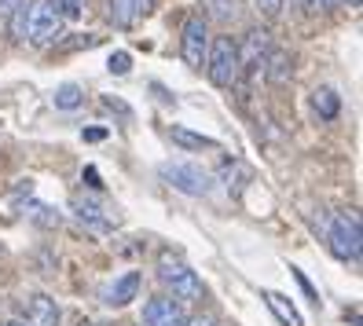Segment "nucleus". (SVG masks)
<instances>
[{
	"mask_svg": "<svg viewBox=\"0 0 363 326\" xmlns=\"http://www.w3.org/2000/svg\"><path fill=\"white\" fill-rule=\"evenodd\" d=\"M62 26H67V23L59 18L52 0H33V4H23L18 11H11V33L18 40H30V45H37V48L59 40Z\"/></svg>",
	"mask_w": 363,
	"mask_h": 326,
	"instance_id": "f257e3e1",
	"label": "nucleus"
},
{
	"mask_svg": "<svg viewBox=\"0 0 363 326\" xmlns=\"http://www.w3.org/2000/svg\"><path fill=\"white\" fill-rule=\"evenodd\" d=\"M327 231V246L337 260L345 264H359L363 257V227H359V216L356 213H330L323 220Z\"/></svg>",
	"mask_w": 363,
	"mask_h": 326,
	"instance_id": "f03ea898",
	"label": "nucleus"
},
{
	"mask_svg": "<svg viewBox=\"0 0 363 326\" xmlns=\"http://www.w3.org/2000/svg\"><path fill=\"white\" fill-rule=\"evenodd\" d=\"M158 279L165 282V290L173 293V300H202V279L187 268V260L173 249L158 253Z\"/></svg>",
	"mask_w": 363,
	"mask_h": 326,
	"instance_id": "7ed1b4c3",
	"label": "nucleus"
},
{
	"mask_svg": "<svg viewBox=\"0 0 363 326\" xmlns=\"http://www.w3.org/2000/svg\"><path fill=\"white\" fill-rule=\"evenodd\" d=\"M206 70H209V81L217 89H235L242 77V62H239V45L231 37H217L209 45V55H206Z\"/></svg>",
	"mask_w": 363,
	"mask_h": 326,
	"instance_id": "20e7f679",
	"label": "nucleus"
},
{
	"mask_svg": "<svg viewBox=\"0 0 363 326\" xmlns=\"http://www.w3.org/2000/svg\"><path fill=\"white\" fill-rule=\"evenodd\" d=\"M162 180L169 187L191 194V198H206V194L213 191L209 172L199 169V165H191V162H169V165H162Z\"/></svg>",
	"mask_w": 363,
	"mask_h": 326,
	"instance_id": "39448f33",
	"label": "nucleus"
},
{
	"mask_svg": "<svg viewBox=\"0 0 363 326\" xmlns=\"http://www.w3.org/2000/svg\"><path fill=\"white\" fill-rule=\"evenodd\" d=\"M74 216L84 224V227H92L96 235H111L118 224H121V216L111 209V206H103L99 198H92V194H74V202H70Z\"/></svg>",
	"mask_w": 363,
	"mask_h": 326,
	"instance_id": "423d86ee",
	"label": "nucleus"
},
{
	"mask_svg": "<svg viewBox=\"0 0 363 326\" xmlns=\"http://www.w3.org/2000/svg\"><path fill=\"white\" fill-rule=\"evenodd\" d=\"M180 52H184V62H187L191 70H202L206 67V55H209V26H206V18L191 15L187 23H184Z\"/></svg>",
	"mask_w": 363,
	"mask_h": 326,
	"instance_id": "0eeeda50",
	"label": "nucleus"
},
{
	"mask_svg": "<svg viewBox=\"0 0 363 326\" xmlns=\"http://www.w3.org/2000/svg\"><path fill=\"white\" fill-rule=\"evenodd\" d=\"M268 55H272V37H268V30H250L246 33V40L239 45V62H242V70L246 74H264V62H268Z\"/></svg>",
	"mask_w": 363,
	"mask_h": 326,
	"instance_id": "6e6552de",
	"label": "nucleus"
},
{
	"mask_svg": "<svg viewBox=\"0 0 363 326\" xmlns=\"http://www.w3.org/2000/svg\"><path fill=\"white\" fill-rule=\"evenodd\" d=\"M158 0H106V18L118 30H133L136 23H143L147 15L155 11Z\"/></svg>",
	"mask_w": 363,
	"mask_h": 326,
	"instance_id": "1a4fd4ad",
	"label": "nucleus"
},
{
	"mask_svg": "<svg viewBox=\"0 0 363 326\" xmlns=\"http://www.w3.org/2000/svg\"><path fill=\"white\" fill-rule=\"evenodd\" d=\"M143 322L147 326H184L187 312H184V304L173 300V297H151L143 304Z\"/></svg>",
	"mask_w": 363,
	"mask_h": 326,
	"instance_id": "9d476101",
	"label": "nucleus"
},
{
	"mask_svg": "<svg viewBox=\"0 0 363 326\" xmlns=\"http://www.w3.org/2000/svg\"><path fill=\"white\" fill-rule=\"evenodd\" d=\"M26 326H59V304L48 293H33L26 300Z\"/></svg>",
	"mask_w": 363,
	"mask_h": 326,
	"instance_id": "9b49d317",
	"label": "nucleus"
},
{
	"mask_svg": "<svg viewBox=\"0 0 363 326\" xmlns=\"http://www.w3.org/2000/svg\"><path fill=\"white\" fill-rule=\"evenodd\" d=\"M133 297H140V271H125L121 279H114V286H106L103 300L111 304V308H125V304H133Z\"/></svg>",
	"mask_w": 363,
	"mask_h": 326,
	"instance_id": "f8f14e48",
	"label": "nucleus"
},
{
	"mask_svg": "<svg viewBox=\"0 0 363 326\" xmlns=\"http://www.w3.org/2000/svg\"><path fill=\"white\" fill-rule=\"evenodd\" d=\"M261 297H264V304H268V308L275 312V319H279L283 326H305V322H301V312H297V308H294V304H290V300H286L283 293H275V290H264Z\"/></svg>",
	"mask_w": 363,
	"mask_h": 326,
	"instance_id": "ddd939ff",
	"label": "nucleus"
},
{
	"mask_svg": "<svg viewBox=\"0 0 363 326\" xmlns=\"http://www.w3.org/2000/svg\"><path fill=\"white\" fill-rule=\"evenodd\" d=\"M173 143H180V147H187V150H213L217 147V140L213 136H202V133H191V128H184V125H173Z\"/></svg>",
	"mask_w": 363,
	"mask_h": 326,
	"instance_id": "4468645a",
	"label": "nucleus"
},
{
	"mask_svg": "<svg viewBox=\"0 0 363 326\" xmlns=\"http://www.w3.org/2000/svg\"><path fill=\"white\" fill-rule=\"evenodd\" d=\"M23 209V216H30L33 224H40V227H59V209H52V206H45V202H23L18 206Z\"/></svg>",
	"mask_w": 363,
	"mask_h": 326,
	"instance_id": "2eb2a0df",
	"label": "nucleus"
},
{
	"mask_svg": "<svg viewBox=\"0 0 363 326\" xmlns=\"http://www.w3.org/2000/svg\"><path fill=\"white\" fill-rule=\"evenodd\" d=\"M264 74H268V81H272V84H286V81H290V74H294L290 55L272 48V55H268V62H264Z\"/></svg>",
	"mask_w": 363,
	"mask_h": 326,
	"instance_id": "dca6fc26",
	"label": "nucleus"
},
{
	"mask_svg": "<svg viewBox=\"0 0 363 326\" xmlns=\"http://www.w3.org/2000/svg\"><path fill=\"white\" fill-rule=\"evenodd\" d=\"M312 106H315V114L323 118V121H334L337 111H341V99H337L334 89H315L312 92Z\"/></svg>",
	"mask_w": 363,
	"mask_h": 326,
	"instance_id": "f3484780",
	"label": "nucleus"
},
{
	"mask_svg": "<svg viewBox=\"0 0 363 326\" xmlns=\"http://www.w3.org/2000/svg\"><path fill=\"white\" fill-rule=\"evenodd\" d=\"M206 8L209 18H217V23H235L239 18V0H199Z\"/></svg>",
	"mask_w": 363,
	"mask_h": 326,
	"instance_id": "a211bd4d",
	"label": "nucleus"
},
{
	"mask_svg": "<svg viewBox=\"0 0 363 326\" xmlns=\"http://www.w3.org/2000/svg\"><path fill=\"white\" fill-rule=\"evenodd\" d=\"M81 103H84L81 84H59V89H55V106H59V111H77Z\"/></svg>",
	"mask_w": 363,
	"mask_h": 326,
	"instance_id": "6ab92c4d",
	"label": "nucleus"
},
{
	"mask_svg": "<svg viewBox=\"0 0 363 326\" xmlns=\"http://www.w3.org/2000/svg\"><path fill=\"white\" fill-rule=\"evenodd\" d=\"M52 4H55L62 23H77V18L84 15V0H52Z\"/></svg>",
	"mask_w": 363,
	"mask_h": 326,
	"instance_id": "aec40b11",
	"label": "nucleus"
},
{
	"mask_svg": "<svg viewBox=\"0 0 363 326\" xmlns=\"http://www.w3.org/2000/svg\"><path fill=\"white\" fill-rule=\"evenodd\" d=\"M106 67H111V74H118V77H121V74H129V70H133V55H129V52H114Z\"/></svg>",
	"mask_w": 363,
	"mask_h": 326,
	"instance_id": "412c9836",
	"label": "nucleus"
},
{
	"mask_svg": "<svg viewBox=\"0 0 363 326\" xmlns=\"http://www.w3.org/2000/svg\"><path fill=\"white\" fill-rule=\"evenodd\" d=\"M305 4V11H330V8H337L341 0H301Z\"/></svg>",
	"mask_w": 363,
	"mask_h": 326,
	"instance_id": "4be33fe9",
	"label": "nucleus"
},
{
	"mask_svg": "<svg viewBox=\"0 0 363 326\" xmlns=\"http://www.w3.org/2000/svg\"><path fill=\"white\" fill-rule=\"evenodd\" d=\"M253 4H257L264 15H275V11H279L283 8V0H253Z\"/></svg>",
	"mask_w": 363,
	"mask_h": 326,
	"instance_id": "5701e85b",
	"label": "nucleus"
},
{
	"mask_svg": "<svg viewBox=\"0 0 363 326\" xmlns=\"http://www.w3.org/2000/svg\"><path fill=\"white\" fill-rule=\"evenodd\" d=\"M23 4H30V0H0V15H11V11H18Z\"/></svg>",
	"mask_w": 363,
	"mask_h": 326,
	"instance_id": "b1692460",
	"label": "nucleus"
},
{
	"mask_svg": "<svg viewBox=\"0 0 363 326\" xmlns=\"http://www.w3.org/2000/svg\"><path fill=\"white\" fill-rule=\"evenodd\" d=\"M81 180H84V184H89V187H96V191H99V184H103V180H99V172H96L92 165H89V169H84V172H81Z\"/></svg>",
	"mask_w": 363,
	"mask_h": 326,
	"instance_id": "393cba45",
	"label": "nucleus"
},
{
	"mask_svg": "<svg viewBox=\"0 0 363 326\" xmlns=\"http://www.w3.org/2000/svg\"><path fill=\"white\" fill-rule=\"evenodd\" d=\"M103 106H106V111H118V114H125V118H129V106H125L121 99H103Z\"/></svg>",
	"mask_w": 363,
	"mask_h": 326,
	"instance_id": "a878e982",
	"label": "nucleus"
},
{
	"mask_svg": "<svg viewBox=\"0 0 363 326\" xmlns=\"http://www.w3.org/2000/svg\"><path fill=\"white\" fill-rule=\"evenodd\" d=\"M84 140H92V143H99V140H106V133H103V128H84Z\"/></svg>",
	"mask_w": 363,
	"mask_h": 326,
	"instance_id": "bb28decb",
	"label": "nucleus"
},
{
	"mask_svg": "<svg viewBox=\"0 0 363 326\" xmlns=\"http://www.w3.org/2000/svg\"><path fill=\"white\" fill-rule=\"evenodd\" d=\"M184 326H217V322H213L209 315H195V319H187Z\"/></svg>",
	"mask_w": 363,
	"mask_h": 326,
	"instance_id": "cd10ccee",
	"label": "nucleus"
},
{
	"mask_svg": "<svg viewBox=\"0 0 363 326\" xmlns=\"http://www.w3.org/2000/svg\"><path fill=\"white\" fill-rule=\"evenodd\" d=\"M77 326H103V322H96V319H81Z\"/></svg>",
	"mask_w": 363,
	"mask_h": 326,
	"instance_id": "c85d7f7f",
	"label": "nucleus"
},
{
	"mask_svg": "<svg viewBox=\"0 0 363 326\" xmlns=\"http://www.w3.org/2000/svg\"><path fill=\"white\" fill-rule=\"evenodd\" d=\"M341 4H349V8H359V0H341Z\"/></svg>",
	"mask_w": 363,
	"mask_h": 326,
	"instance_id": "c756f323",
	"label": "nucleus"
},
{
	"mask_svg": "<svg viewBox=\"0 0 363 326\" xmlns=\"http://www.w3.org/2000/svg\"><path fill=\"white\" fill-rule=\"evenodd\" d=\"M0 326H18V322H0Z\"/></svg>",
	"mask_w": 363,
	"mask_h": 326,
	"instance_id": "7c9ffc66",
	"label": "nucleus"
}]
</instances>
